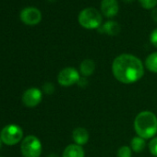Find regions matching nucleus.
<instances>
[{
	"instance_id": "f257e3e1",
	"label": "nucleus",
	"mask_w": 157,
	"mask_h": 157,
	"mask_svg": "<svg viewBox=\"0 0 157 157\" xmlns=\"http://www.w3.org/2000/svg\"><path fill=\"white\" fill-rule=\"evenodd\" d=\"M112 72L117 80L123 84H132L139 82L144 75L141 60L130 54L117 56L112 63Z\"/></svg>"
},
{
	"instance_id": "f03ea898",
	"label": "nucleus",
	"mask_w": 157,
	"mask_h": 157,
	"mask_svg": "<svg viewBox=\"0 0 157 157\" xmlns=\"http://www.w3.org/2000/svg\"><path fill=\"white\" fill-rule=\"evenodd\" d=\"M134 129L139 137L148 140L157 133V117L151 111H142L134 119Z\"/></svg>"
},
{
	"instance_id": "7ed1b4c3",
	"label": "nucleus",
	"mask_w": 157,
	"mask_h": 157,
	"mask_svg": "<svg viewBox=\"0 0 157 157\" xmlns=\"http://www.w3.org/2000/svg\"><path fill=\"white\" fill-rule=\"evenodd\" d=\"M78 23L87 30L99 29L102 26L103 16L94 8H87L82 10L78 17Z\"/></svg>"
},
{
	"instance_id": "20e7f679",
	"label": "nucleus",
	"mask_w": 157,
	"mask_h": 157,
	"mask_svg": "<svg viewBox=\"0 0 157 157\" xmlns=\"http://www.w3.org/2000/svg\"><path fill=\"white\" fill-rule=\"evenodd\" d=\"M23 137L22 128L15 124H10L5 126L1 132H0V138L3 143L9 146L18 144Z\"/></svg>"
},
{
	"instance_id": "39448f33",
	"label": "nucleus",
	"mask_w": 157,
	"mask_h": 157,
	"mask_svg": "<svg viewBox=\"0 0 157 157\" xmlns=\"http://www.w3.org/2000/svg\"><path fill=\"white\" fill-rule=\"evenodd\" d=\"M42 148L40 140L33 135L24 138L21 144V151L23 157H40Z\"/></svg>"
},
{
	"instance_id": "423d86ee",
	"label": "nucleus",
	"mask_w": 157,
	"mask_h": 157,
	"mask_svg": "<svg viewBox=\"0 0 157 157\" xmlns=\"http://www.w3.org/2000/svg\"><path fill=\"white\" fill-rule=\"evenodd\" d=\"M81 78V73L72 67L63 68L57 75V82L64 86L68 87L74 84H78Z\"/></svg>"
},
{
	"instance_id": "0eeeda50",
	"label": "nucleus",
	"mask_w": 157,
	"mask_h": 157,
	"mask_svg": "<svg viewBox=\"0 0 157 157\" xmlns=\"http://www.w3.org/2000/svg\"><path fill=\"white\" fill-rule=\"evenodd\" d=\"M21 21L26 25H36L42 21L41 11L33 7H28L23 9L20 14Z\"/></svg>"
},
{
	"instance_id": "6e6552de",
	"label": "nucleus",
	"mask_w": 157,
	"mask_h": 157,
	"mask_svg": "<svg viewBox=\"0 0 157 157\" xmlns=\"http://www.w3.org/2000/svg\"><path fill=\"white\" fill-rule=\"evenodd\" d=\"M43 99L42 91L38 88H29L22 94V103L27 107L37 106Z\"/></svg>"
},
{
	"instance_id": "1a4fd4ad",
	"label": "nucleus",
	"mask_w": 157,
	"mask_h": 157,
	"mask_svg": "<svg viewBox=\"0 0 157 157\" xmlns=\"http://www.w3.org/2000/svg\"><path fill=\"white\" fill-rule=\"evenodd\" d=\"M119 10V6L117 0H102L101 2V11L106 18L115 17Z\"/></svg>"
},
{
	"instance_id": "9d476101",
	"label": "nucleus",
	"mask_w": 157,
	"mask_h": 157,
	"mask_svg": "<svg viewBox=\"0 0 157 157\" xmlns=\"http://www.w3.org/2000/svg\"><path fill=\"white\" fill-rule=\"evenodd\" d=\"M72 139H73L75 144H78L80 146H83L89 141L90 134L85 128L78 127L72 132Z\"/></svg>"
},
{
	"instance_id": "9b49d317",
	"label": "nucleus",
	"mask_w": 157,
	"mask_h": 157,
	"mask_svg": "<svg viewBox=\"0 0 157 157\" xmlns=\"http://www.w3.org/2000/svg\"><path fill=\"white\" fill-rule=\"evenodd\" d=\"M85 152L82 146L78 144H69L67 145L62 154V157H84Z\"/></svg>"
},
{
	"instance_id": "f8f14e48",
	"label": "nucleus",
	"mask_w": 157,
	"mask_h": 157,
	"mask_svg": "<svg viewBox=\"0 0 157 157\" xmlns=\"http://www.w3.org/2000/svg\"><path fill=\"white\" fill-rule=\"evenodd\" d=\"M99 29L101 33H106L107 35H110V36H116L120 33V25L114 21H106Z\"/></svg>"
},
{
	"instance_id": "ddd939ff",
	"label": "nucleus",
	"mask_w": 157,
	"mask_h": 157,
	"mask_svg": "<svg viewBox=\"0 0 157 157\" xmlns=\"http://www.w3.org/2000/svg\"><path fill=\"white\" fill-rule=\"evenodd\" d=\"M95 70V63L92 59H84L80 65V73L82 77H90Z\"/></svg>"
},
{
	"instance_id": "4468645a",
	"label": "nucleus",
	"mask_w": 157,
	"mask_h": 157,
	"mask_svg": "<svg viewBox=\"0 0 157 157\" xmlns=\"http://www.w3.org/2000/svg\"><path fill=\"white\" fill-rule=\"evenodd\" d=\"M145 67L151 72L157 73V52H153L146 57Z\"/></svg>"
},
{
	"instance_id": "2eb2a0df",
	"label": "nucleus",
	"mask_w": 157,
	"mask_h": 157,
	"mask_svg": "<svg viewBox=\"0 0 157 157\" xmlns=\"http://www.w3.org/2000/svg\"><path fill=\"white\" fill-rule=\"evenodd\" d=\"M146 147V141L144 139L137 136L134 137L130 141V148L135 152H140L142 151Z\"/></svg>"
},
{
	"instance_id": "dca6fc26",
	"label": "nucleus",
	"mask_w": 157,
	"mask_h": 157,
	"mask_svg": "<svg viewBox=\"0 0 157 157\" xmlns=\"http://www.w3.org/2000/svg\"><path fill=\"white\" fill-rule=\"evenodd\" d=\"M132 150L128 146H121L117 151V157H131Z\"/></svg>"
},
{
	"instance_id": "f3484780",
	"label": "nucleus",
	"mask_w": 157,
	"mask_h": 157,
	"mask_svg": "<svg viewBox=\"0 0 157 157\" xmlns=\"http://www.w3.org/2000/svg\"><path fill=\"white\" fill-rule=\"evenodd\" d=\"M141 7L145 10H152L155 9L157 5V0H139Z\"/></svg>"
},
{
	"instance_id": "a211bd4d",
	"label": "nucleus",
	"mask_w": 157,
	"mask_h": 157,
	"mask_svg": "<svg viewBox=\"0 0 157 157\" xmlns=\"http://www.w3.org/2000/svg\"><path fill=\"white\" fill-rule=\"evenodd\" d=\"M149 150L153 156L157 157V137L152 138L149 142Z\"/></svg>"
},
{
	"instance_id": "6ab92c4d",
	"label": "nucleus",
	"mask_w": 157,
	"mask_h": 157,
	"mask_svg": "<svg viewBox=\"0 0 157 157\" xmlns=\"http://www.w3.org/2000/svg\"><path fill=\"white\" fill-rule=\"evenodd\" d=\"M150 42L151 44L157 48V28L154 29L151 33V35H150Z\"/></svg>"
},
{
	"instance_id": "aec40b11",
	"label": "nucleus",
	"mask_w": 157,
	"mask_h": 157,
	"mask_svg": "<svg viewBox=\"0 0 157 157\" xmlns=\"http://www.w3.org/2000/svg\"><path fill=\"white\" fill-rule=\"evenodd\" d=\"M54 89H55L54 85L52 83H50V82H47V83H45L44 85V91L47 94H51L54 92Z\"/></svg>"
},
{
	"instance_id": "412c9836",
	"label": "nucleus",
	"mask_w": 157,
	"mask_h": 157,
	"mask_svg": "<svg viewBox=\"0 0 157 157\" xmlns=\"http://www.w3.org/2000/svg\"><path fill=\"white\" fill-rule=\"evenodd\" d=\"M84 84L87 85L88 82H87V78L85 77H82V78H80V81H78V85L81 86V87H84Z\"/></svg>"
},
{
	"instance_id": "4be33fe9",
	"label": "nucleus",
	"mask_w": 157,
	"mask_h": 157,
	"mask_svg": "<svg viewBox=\"0 0 157 157\" xmlns=\"http://www.w3.org/2000/svg\"><path fill=\"white\" fill-rule=\"evenodd\" d=\"M151 19L155 22H157V8L152 10V11H151Z\"/></svg>"
},
{
	"instance_id": "5701e85b",
	"label": "nucleus",
	"mask_w": 157,
	"mask_h": 157,
	"mask_svg": "<svg viewBox=\"0 0 157 157\" xmlns=\"http://www.w3.org/2000/svg\"><path fill=\"white\" fill-rule=\"evenodd\" d=\"M123 1H124L125 3H131L132 1H134V0H123Z\"/></svg>"
},
{
	"instance_id": "b1692460",
	"label": "nucleus",
	"mask_w": 157,
	"mask_h": 157,
	"mask_svg": "<svg viewBox=\"0 0 157 157\" xmlns=\"http://www.w3.org/2000/svg\"><path fill=\"white\" fill-rule=\"evenodd\" d=\"M2 140H1V138H0V148H1V146H2Z\"/></svg>"
},
{
	"instance_id": "393cba45",
	"label": "nucleus",
	"mask_w": 157,
	"mask_h": 157,
	"mask_svg": "<svg viewBox=\"0 0 157 157\" xmlns=\"http://www.w3.org/2000/svg\"><path fill=\"white\" fill-rule=\"evenodd\" d=\"M49 157H57V156H56V154H51V155H50Z\"/></svg>"
},
{
	"instance_id": "a878e982",
	"label": "nucleus",
	"mask_w": 157,
	"mask_h": 157,
	"mask_svg": "<svg viewBox=\"0 0 157 157\" xmlns=\"http://www.w3.org/2000/svg\"><path fill=\"white\" fill-rule=\"evenodd\" d=\"M49 1H55V0H49Z\"/></svg>"
}]
</instances>
